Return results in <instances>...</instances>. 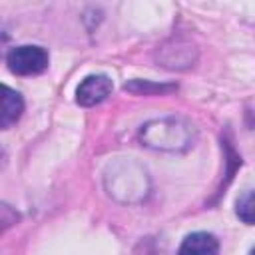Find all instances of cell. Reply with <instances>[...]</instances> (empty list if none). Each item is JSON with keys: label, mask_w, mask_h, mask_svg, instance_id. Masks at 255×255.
<instances>
[{"label": "cell", "mask_w": 255, "mask_h": 255, "mask_svg": "<svg viewBox=\"0 0 255 255\" xmlns=\"http://www.w3.org/2000/svg\"><path fill=\"white\" fill-rule=\"evenodd\" d=\"M177 255H219V241L213 233L195 231L181 241Z\"/></svg>", "instance_id": "6"}, {"label": "cell", "mask_w": 255, "mask_h": 255, "mask_svg": "<svg viewBox=\"0 0 255 255\" xmlns=\"http://www.w3.org/2000/svg\"><path fill=\"white\" fill-rule=\"evenodd\" d=\"M114 90V82L106 74H90L76 88V104L82 108H92L102 104Z\"/></svg>", "instance_id": "5"}, {"label": "cell", "mask_w": 255, "mask_h": 255, "mask_svg": "<svg viewBox=\"0 0 255 255\" xmlns=\"http://www.w3.org/2000/svg\"><path fill=\"white\" fill-rule=\"evenodd\" d=\"M104 187L120 203H139L149 195V175L141 163L131 157H118L104 169Z\"/></svg>", "instance_id": "2"}, {"label": "cell", "mask_w": 255, "mask_h": 255, "mask_svg": "<svg viewBox=\"0 0 255 255\" xmlns=\"http://www.w3.org/2000/svg\"><path fill=\"white\" fill-rule=\"evenodd\" d=\"M50 56L42 46L36 44H22L14 46L6 54V66L12 74L18 76H36L48 68Z\"/></svg>", "instance_id": "3"}, {"label": "cell", "mask_w": 255, "mask_h": 255, "mask_svg": "<svg viewBox=\"0 0 255 255\" xmlns=\"http://www.w3.org/2000/svg\"><path fill=\"white\" fill-rule=\"evenodd\" d=\"M124 90L135 96H163L169 92H175V84H155L149 80H129L124 84Z\"/></svg>", "instance_id": "8"}, {"label": "cell", "mask_w": 255, "mask_h": 255, "mask_svg": "<svg viewBox=\"0 0 255 255\" xmlns=\"http://www.w3.org/2000/svg\"><path fill=\"white\" fill-rule=\"evenodd\" d=\"M249 255H255V247H253V249H251V253H249Z\"/></svg>", "instance_id": "10"}, {"label": "cell", "mask_w": 255, "mask_h": 255, "mask_svg": "<svg viewBox=\"0 0 255 255\" xmlns=\"http://www.w3.org/2000/svg\"><path fill=\"white\" fill-rule=\"evenodd\" d=\"M155 58L161 66H165L169 70H185V68L193 66V62L197 60V48L191 40L171 38L159 46Z\"/></svg>", "instance_id": "4"}, {"label": "cell", "mask_w": 255, "mask_h": 255, "mask_svg": "<svg viewBox=\"0 0 255 255\" xmlns=\"http://www.w3.org/2000/svg\"><path fill=\"white\" fill-rule=\"evenodd\" d=\"M137 137L141 145L147 149L179 153L193 147V143L197 141V129L185 118L167 116V118H155L145 122L139 128Z\"/></svg>", "instance_id": "1"}, {"label": "cell", "mask_w": 255, "mask_h": 255, "mask_svg": "<svg viewBox=\"0 0 255 255\" xmlns=\"http://www.w3.org/2000/svg\"><path fill=\"white\" fill-rule=\"evenodd\" d=\"M24 114V98L20 92L10 86H2V112H0V128L8 129L16 124Z\"/></svg>", "instance_id": "7"}, {"label": "cell", "mask_w": 255, "mask_h": 255, "mask_svg": "<svg viewBox=\"0 0 255 255\" xmlns=\"http://www.w3.org/2000/svg\"><path fill=\"white\" fill-rule=\"evenodd\" d=\"M235 215L247 223V225H255V189H249L245 193H241L235 201Z\"/></svg>", "instance_id": "9"}]
</instances>
